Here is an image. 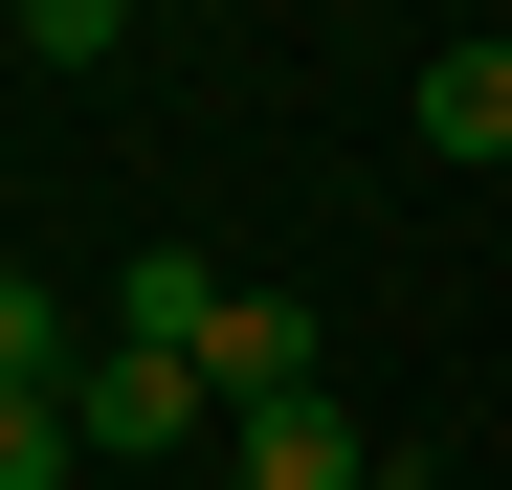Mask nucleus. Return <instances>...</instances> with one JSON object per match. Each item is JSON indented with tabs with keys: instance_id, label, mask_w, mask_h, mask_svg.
Here are the masks:
<instances>
[{
	"instance_id": "nucleus-1",
	"label": "nucleus",
	"mask_w": 512,
	"mask_h": 490,
	"mask_svg": "<svg viewBox=\"0 0 512 490\" xmlns=\"http://www.w3.org/2000/svg\"><path fill=\"white\" fill-rule=\"evenodd\" d=\"M201 401H223V424L334 401V379H312V312H290V290H223V312H201Z\"/></svg>"
},
{
	"instance_id": "nucleus-2",
	"label": "nucleus",
	"mask_w": 512,
	"mask_h": 490,
	"mask_svg": "<svg viewBox=\"0 0 512 490\" xmlns=\"http://www.w3.org/2000/svg\"><path fill=\"white\" fill-rule=\"evenodd\" d=\"M67 401H90V468H112V446H201V424H223V401H201V357H134V335L67 379Z\"/></svg>"
},
{
	"instance_id": "nucleus-3",
	"label": "nucleus",
	"mask_w": 512,
	"mask_h": 490,
	"mask_svg": "<svg viewBox=\"0 0 512 490\" xmlns=\"http://www.w3.org/2000/svg\"><path fill=\"white\" fill-rule=\"evenodd\" d=\"M379 424H334V401H268V424H223V490H357Z\"/></svg>"
},
{
	"instance_id": "nucleus-4",
	"label": "nucleus",
	"mask_w": 512,
	"mask_h": 490,
	"mask_svg": "<svg viewBox=\"0 0 512 490\" xmlns=\"http://www.w3.org/2000/svg\"><path fill=\"white\" fill-rule=\"evenodd\" d=\"M201 312H223L201 245H112V335H134V357H201Z\"/></svg>"
},
{
	"instance_id": "nucleus-5",
	"label": "nucleus",
	"mask_w": 512,
	"mask_h": 490,
	"mask_svg": "<svg viewBox=\"0 0 512 490\" xmlns=\"http://www.w3.org/2000/svg\"><path fill=\"white\" fill-rule=\"evenodd\" d=\"M423 156H446V179H468V156H512V23L423 67Z\"/></svg>"
},
{
	"instance_id": "nucleus-6",
	"label": "nucleus",
	"mask_w": 512,
	"mask_h": 490,
	"mask_svg": "<svg viewBox=\"0 0 512 490\" xmlns=\"http://www.w3.org/2000/svg\"><path fill=\"white\" fill-rule=\"evenodd\" d=\"M90 379V335H67V290L45 268H0V401H67Z\"/></svg>"
},
{
	"instance_id": "nucleus-7",
	"label": "nucleus",
	"mask_w": 512,
	"mask_h": 490,
	"mask_svg": "<svg viewBox=\"0 0 512 490\" xmlns=\"http://www.w3.org/2000/svg\"><path fill=\"white\" fill-rule=\"evenodd\" d=\"M90 468V401H0V490H67Z\"/></svg>"
},
{
	"instance_id": "nucleus-8",
	"label": "nucleus",
	"mask_w": 512,
	"mask_h": 490,
	"mask_svg": "<svg viewBox=\"0 0 512 490\" xmlns=\"http://www.w3.org/2000/svg\"><path fill=\"white\" fill-rule=\"evenodd\" d=\"M357 490H446V468H401V446H379V468H357Z\"/></svg>"
}]
</instances>
